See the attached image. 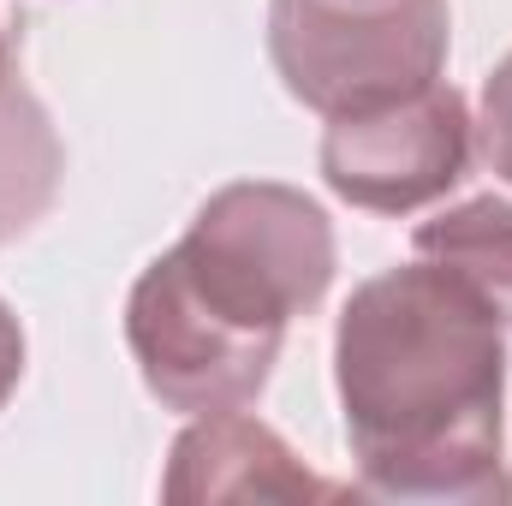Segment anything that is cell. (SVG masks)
Here are the masks:
<instances>
[{
    "label": "cell",
    "mask_w": 512,
    "mask_h": 506,
    "mask_svg": "<svg viewBox=\"0 0 512 506\" xmlns=\"http://www.w3.org/2000/svg\"><path fill=\"white\" fill-rule=\"evenodd\" d=\"M501 328V310L429 256L387 268L346 298L334 381L370 495L417 506L512 501L501 465Z\"/></svg>",
    "instance_id": "cell-1"
},
{
    "label": "cell",
    "mask_w": 512,
    "mask_h": 506,
    "mask_svg": "<svg viewBox=\"0 0 512 506\" xmlns=\"http://www.w3.org/2000/svg\"><path fill=\"white\" fill-rule=\"evenodd\" d=\"M328 280V215L292 185L239 179L137 274L126 304L131 358L167 411H245L274 376L286 328L322 304Z\"/></svg>",
    "instance_id": "cell-2"
},
{
    "label": "cell",
    "mask_w": 512,
    "mask_h": 506,
    "mask_svg": "<svg viewBox=\"0 0 512 506\" xmlns=\"http://www.w3.org/2000/svg\"><path fill=\"white\" fill-rule=\"evenodd\" d=\"M447 0H274L268 54L280 84L322 120L370 114L441 84Z\"/></svg>",
    "instance_id": "cell-3"
},
{
    "label": "cell",
    "mask_w": 512,
    "mask_h": 506,
    "mask_svg": "<svg viewBox=\"0 0 512 506\" xmlns=\"http://www.w3.org/2000/svg\"><path fill=\"white\" fill-rule=\"evenodd\" d=\"M477 120L453 84H429L370 114H340L322 137V179L370 215H411L447 197L471 167Z\"/></svg>",
    "instance_id": "cell-4"
},
{
    "label": "cell",
    "mask_w": 512,
    "mask_h": 506,
    "mask_svg": "<svg viewBox=\"0 0 512 506\" xmlns=\"http://www.w3.org/2000/svg\"><path fill=\"white\" fill-rule=\"evenodd\" d=\"M167 501H334L340 483L298 465V453L245 411L197 417L173 441V465L161 477Z\"/></svg>",
    "instance_id": "cell-5"
},
{
    "label": "cell",
    "mask_w": 512,
    "mask_h": 506,
    "mask_svg": "<svg viewBox=\"0 0 512 506\" xmlns=\"http://www.w3.org/2000/svg\"><path fill=\"white\" fill-rule=\"evenodd\" d=\"M60 179H66V149L54 137V120L12 78L0 90V245L30 233L54 209Z\"/></svg>",
    "instance_id": "cell-6"
},
{
    "label": "cell",
    "mask_w": 512,
    "mask_h": 506,
    "mask_svg": "<svg viewBox=\"0 0 512 506\" xmlns=\"http://www.w3.org/2000/svg\"><path fill=\"white\" fill-rule=\"evenodd\" d=\"M417 256L465 274L512 328V203L507 197H471L435 221L417 227Z\"/></svg>",
    "instance_id": "cell-7"
},
{
    "label": "cell",
    "mask_w": 512,
    "mask_h": 506,
    "mask_svg": "<svg viewBox=\"0 0 512 506\" xmlns=\"http://www.w3.org/2000/svg\"><path fill=\"white\" fill-rule=\"evenodd\" d=\"M477 137H483V161L512 185V54L489 72V84H483V120H477Z\"/></svg>",
    "instance_id": "cell-8"
},
{
    "label": "cell",
    "mask_w": 512,
    "mask_h": 506,
    "mask_svg": "<svg viewBox=\"0 0 512 506\" xmlns=\"http://www.w3.org/2000/svg\"><path fill=\"white\" fill-rule=\"evenodd\" d=\"M18 376H24V328H18V316L0 304V405L12 399Z\"/></svg>",
    "instance_id": "cell-9"
},
{
    "label": "cell",
    "mask_w": 512,
    "mask_h": 506,
    "mask_svg": "<svg viewBox=\"0 0 512 506\" xmlns=\"http://www.w3.org/2000/svg\"><path fill=\"white\" fill-rule=\"evenodd\" d=\"M18 78V36H12V18L0 12V90Z\"/></svg>",
    "instance_id": "cell-10"
}]
</instances>
